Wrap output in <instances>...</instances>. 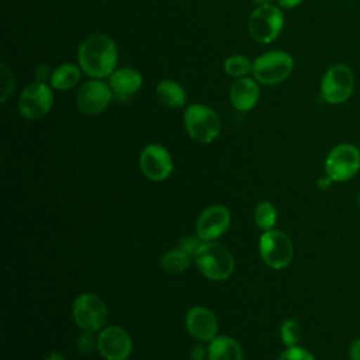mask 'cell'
Segmentation results:
<instances>
[{"label": "cell", "mask_w": 360, "mask_h": 360, "mask_svg": "<svg viewBox=\"0 0 360 360\" xmlns=\"http://www.w3.org/2000/svg\"><path fill=\"white\" fill-rule=\"evenodd\" d=\"M73 318L84 332L98 330L107 321V308L94 294H82L73 302Z\"/></svg>", "instance_id": "cell-9"}, {"label": "cell", "mask_w": 360, "mask_h": 360, "mask_svg": "<svg viewBox=\"0 0 360 360\" xmlns=\"http://www.w3.org/2000/svg\"><path fill=\"white\" fill-rule=\"evenodd\" d=\"M277 1L284 8H292V7H297L298 4H301L302 0H277Z\"/></svg>", "instance_id": "cell-31"}, {"label": "cell", "mask_w": 360, "mask_h": 360, "mask_svg": "<svg viewBox=\"0 0 360 360\" xmlns=\"http://www.w3.org/2000/svg\"><path fill=\"white\" fill-rule=\"evenodd\" d=\"M108 77V84L111 90L121 97L135 94L142 86L141 73L129 66L115 69Z\"/></svg>", "instance_id": "cell-17"}, {"label": "cell", "mask_w": 360, "mask_h": 360, "mask_svg": "<svg viewBox=\"0 0 360 360\" xmlns=\"http://www.w3.org/2000/svg\"><path fill=\"white\" fill-rule=\"evenodd\" d=\"M284 25V15L278 7L271 3L259 4L256 7L248 21L249 34L256 42L270 44L273 42L281 32Z\"/></svg>", "instance_id": "cell-4"}, {"label": "cell", "mask_w": 360, "mask_h": 360, "mask_svg": "<svg viewBox=\"0 0 360 360\" xmlns=\"http://www.w3.org/2000/svg\"><path fill=\"white\" fill-rule=\"evenodd\" d=\"M77 60L80 69L93 79L110 76L118 62V49L112 38L105 34H93L79 46Z\"/></svg>", "instance_id": "cell-1"}, {"label": "cell", "mask_w": 360, "mask_h": 360, "mask_svg": "<svg viewBox=\"0 0 360 360\" xmlns=\"http://www.w3.org/2000/svg\"><path fill=\"white\" fill-rule=\"evenodd\" d=\"M139 165L142 169V173L153 180L160 181L170 176L173 170V162L169 150L160 145H148L141 152Z\"/></svg>", "instance_id": "cell-12"}, {"label": "cell", "mask_w": 360, "mask_h": 360, "mask_svg": "<svg viewBox=\"0 0 360 360\" xmlns=\"http://www.w3.org/2000/svg\"><path fill=\"white\" fill-rule=\"evenodd\" d=\"M277 360H315L314 356L298 346H290L287 350H284Z\"/></svg>", "instance_id": "cell-26"}, {"label": "cell", "mask_w": 360, "mask_h": 360, "mask_svg": "<svg viewBox=\"0 0 360 360\" xmlns=\"http://www.w3.org/2000/svg\"><path fill=\"white\" fill-rule=\"evenodd\" d=\"M294 69L292 56L284 51H270L260 55L252 68L255 79L262 84H277L284 82Z\"/></svg>", "instance_id": "cell-5"}, {"label": "cell", "mask_w": 360, "mask_h": 360, "mask_svg": "<svg viewBox=\"0 0 360 360\" xmlns=\"http://www.w3.org/2000/svg\"><path fill=\"white\" fill-rule=\"evenodd\" d=\"M186 326L188 333L197 340L211 342L218 329L215 315L205 307H194L186 316Z\"/></svg>", "instance_id": "cell-15"}, {"label": "cell", "mask_w": 360, "mask_h": 360, "mask_svg": "<svg viewBox=\"0 0 360 360\" xmlns=\"http://www.w3.org/2000/svg\"><path fill=\"white\" fill-rule=\"evenodd\" d=\"M359 205H360V195H359Z\"/></svg>", "instance_id": "cell-34"}, {"label": "cell", "mask_w": 360, "mask_h": 360, "mask_svg": "<svg viewBox=\"0 0 360 360\" xmlns=\"http://www.w3.org/2000/svg\"><path fill=\"white\" fill-rule=\"evenodd\" d=\"M231 214L224 205H211L202 211L197 221V235L201 240L211 242L218 239L228 229Z\"/></svg>", "instance_id": "cell-14"}, {"label": "cell", "mask_w": 360, "mask_h": 360, "mask_svg": "<svg viewBox=\"0 0 360 360\" xmlns=\"http://www.w3.org/2000/svg\"><path fill=\"white\" fill-rule=\"evenodd\" d=\"M349 359L350 360H360V339L352 342L349 347Z\"/></svg>", "instance_id": "cell-30"}, {"label": "cell", "mask_w": 360, "mask_h": 360, "mask_svg": "<svg viewBox=\"0 0 360 360\" xmlns=\"http://www.w3.org/2000/svg\"><path fill=\"white\" fill-rule=\"evenodd\" d=\"M112 97L110 84L98 79H91L83 83L76 94L77 108L86 115H96L104 111Z\"/></svg>", "instance_id": "cell-11"}, {"label": "cell", "mask_w": 360, "mask_h": 360, "mask_svg": "<svg viewBox=\"0 0 360 360\" xmlns=\"http://www.w3.org/2000/svg\"><path fill=\"white\" fill-rule=\"evenodd\" d=\"M184 127L194 141L210 143L221 132V120L211 107L191 104L184 111Z\"/></svg>", "instance_id": "cell-3"}, {"label": "cell", "mask_w": 360, "mask_h": 360, "mask_svg": "<svg viewBox=\"0 0 360 360\" xmlns=\"http://www.w3.org/2000/svg\"><path fill=\"white\" fill-rule=\"evenodd\" d=\"M96 346L105 360H125L132 349L129 335L120 326L103 329L97 338Z\"/></svg>", "instance_id": "cell-13"}, {"label": "cell", "mask_w": 360, "mask_h": 360, "mask_svg": "<svg viewBox=\"0 0 360 360\" xmlns=\"http://www.w3.org/2000/svg\"><path fill=\"white\" fill-rule=\"evenodd\" d=\"M252 1H255L257 4H266V3H271L273 0H252Z\"/></svg>", "instance_id": "cell-33"}, {"label": "cell", "mask_w": 360, "mask_h": 360, "mask_svg": "<svg viewBox=\"0 0 360 360\" xmlns=\"http://www.w3.org/2000/svg\"><path fill=\"white\" fill-rule=\"evenodd\" d=\"M80 80V69L73 63H63L58 66L51 76V86L55 90H69Z\"/></svg>", "instance_id": "cell-20"}, {"label": "cell", "mask_w": 360, "mask_h": 360, "mask_svg": "<svg viewBox=\"0 0 360 360\" xmlns=\"http://www.w3.org/2000/svg\"><path fill=\"white\" fill-rule=\"evenodd\" d=\"M360 169V150L352 143L335 146L326 156L325 172L332 181H346Z\"/></svg>", "instance_id": "cell-7"}, {"label": "cell", "mask_w": 360, "mask_h": 360, "mask_svg": "<svg viewBox=\"0 0 360 360\" xmlns=\"http://www.w3.org/2000/svg\"><path fill=\"white\" fill-rule=\"evenodd\" d=\"M231 103L239 111L252 110L260 97V90L256 83V79L248 76L236 79L231 86Z\"/></svg>", "instance_id": "cell-16"}, {"label": "cell", "mask_w": 360, "mask_h": 360, "mask_svg": "<svg viewBox=\"0 0 360 360\" xmlns=\"http://www.w3.org/2000/svg\"><path fill=\"white\" fill-rule=\"evenodd\" d=\"M354 90V75L345 63L332 65L321 82V96L328 104H343Z\"/></svg>", "instance_id": "cell-6"}, {"label": "cell", "mask_w": 360, "mask_h": 360, "mask_svg": "<svg viewBox=\"0 0 360 360\" xmlns=\"http://www.w3.org/2000/svg\"><path fill=\"white\" fill-rule=\"evenodd\" d=\"M280 335H281L283 342L288 347L295 346V343H298V340L301 338V326L295 319H285L281 325Z\"/></svg>", "instance_id": "cell-24"}, {"label": "cell", "mask_w": 360, "mask_h": 360, "mask_svg": "<svg viewBox=\"0 0 360 360\" xmlns=\"http://www.w3.org/2000/svg\"><path fill=\"white\" fill-rule=\"evenodd\" d=\"M253 63L245 55H232L225 59L224 69L232 77H243L249 72H252Z\"/></svg>", "instance_id": "cell-22"}, {"label": "cell", "mask_w": 360, "mask_h": 360, "mask_svg": "<svg viewBox=\"0 0 360 360\" xmlns=\"http://www.w3.org/2000/svg\"><path fill=\"white\" fill-rule=\"evenodd\" d=\"M260 255L269 267L276 270L284 269L292 260V242L281 231H266L260 236Z\"/></svg>", "instance_id": "cell-8"}, {"label": "cell", "mask_w": 360, "mask_h": 360, "mask_svg": "<svg viewBox=\"0 0 360 360\" xmlns=\"http://www.w3.org/2000/svg\"><path fill=\"white\" fill-rule=\"evenodd\" d=\"M162 266L166 271L177 274L183 273L190 266V256L179 249L167 252L162 259Z\"/></svg>", "instance_id": "cell-21"}, {"label": "cell", "mask_w": 360, "mask_h": 360, "mask_svg": "<svg viewBox=\"0 0 360 360\" xmlns=\"http://www.w3.org/2000/svg\"><path fill=\"white\" fill-rule=\"evenodd\" d=\"M11 91H13V73L6 66V63H1V96H0L1 103H6Z\"/></svg>", "instance_id": "cell-27"}, {"label": "cell", "mask_w": 360, "mask_h": 360, "mask_svg": "<svg viewBox=\"0 0 360 360\" xmlns=\"http://www.w3.org/2000/svg\"><path fill=\"white\" fill-rule=\"evenodd\" d=\"M53 104V93L46 83L28 84L18 98V110L28 120H39L45 117Z\"/></svg>", "instance_id": "cell-10"}, {"label": "cell", "mask_w": 360, "mask_h": 360, "mask_svg": "<svg viewBox=\"0 0 360 360\" xmlns=\"http://www.w3.org/2000/svg\"><path fill=\"white\" fill-rule=\"evenodd\" d=\"M200 240H201L200 236H191V235L183 236V238L179 240V245H177L176 249L181 250L183 253H186V255H188V256H195L197 250H198L200 246L202 245Z\"/></svg>", "instance_id": "cell-25"}, {"label": "cell", "mask_w": 360, "mask_h": 360, "mask_svg": "<svg viewBox=\"0 0 360 360\" xmlns=\"http://www.w3.org/2000/svg\"><path fill=\"white\" fill-rule=\"evenodd\" d=\"M276 219H277V214H276V210H274L273 204H270L267 201H263L256 207V210H255V222L263 231L273 229V226L276 224Z\"/></svg>", "instance_id": "cell-23"}, {"label": "cell", "mask_w": 360, "mask_h": 360, "mask_svg": "<svg viewBox=\"0 0 360 360\" xmlns=\"http://www.w3.org/2000/svg\"><path fill=\"white\" fill-rule=\"evenodd\" d=\"M156 97L162 104L170 108L183 107L187 100V94L184 89L174 80L159 82L156 86Z\"/></svg>", "instance_id": "cell-19"}, {"label": "cell", "mask_w": 360, "mask_h": 360, "mask_svg": "<svg viewBox=\"0 0 360 360\" xmlns=\"http://www.w3.org/2000/svg\"><path fill=\"white\" fill-rule=\"evenodd\" d=\"M208 360H243L242 349L229 336L214 338L208 346Z\"/></svg>", "instance_id": "cell-18"}, {"label": "cell", "mask_w": 360, "mask_h": 360, "mask_svg": "<svg viewBox=\"0 0 360 360\" xmlns=\"http://www.w3.org/2000/svg\"><path fill=\"white\" fill-rule=\"evenodd\" d=\"M198 270L210 280H226L235 267L228 248L218 242H205L194 256Z\"/></svg>", "instance_id": "cell-2"}, {"label": "cell", "mask_w": 360, "mask_h": 360, "mask_svg": "<svg viewBox=\"0 0 360 360\" xmlns=\"http://www.w3.org/2000/svg\"><path fill=\"white\" fill-rule=\"evenodd\" d=\"M94 345H97V340L93 339L91 332H84V333L79 338V349H80L83 353L91 352V349H93Z\"/></svg>", "instance_id": "cell-28"}, {"label": "cell", "mask_w": 360, "mask_h": 360, "mask_svg": "<svg viewBox=\"0 0 360 360\" xmlns=\"http://www.w3.org/2000/svg\"><path fill=\"white\" fill-rule=\"evenodd\" d=\"M45 360H65L62 356H59V354H56V353H51Z\"/></svg>", "instance_id": "cell-32"}, {"label": "cell", "mask_w": 360, "mask_h": 360, "mask_svg": "<svg viewBox=\"0 0 360 360\" xmlns=\"http://www.w3.org/2000/svg\"><path fill=\"white\" fill-rule=\"evenodd\" d=\"M51 76H52V72L49 69V66L46 63H41L38 65L37 70H35V77H37V82L39 83H46L48 80H51Z\"/></svg>", "instance_id": "cell-29"}]
</instances>
